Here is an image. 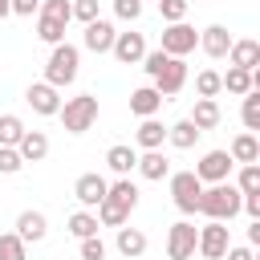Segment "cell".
<instances>
[{"instance_id": "60d3db41", "label": "cell", "mask_w": 260, "mask_h": 260, "mask_svg": "<svg viewBox=\"0 0 260 260\" xmlns=\"http://www.w3.org/2000/svg\"><path fill=\"white\" fill-rule=\"evenodd\" d=\"M223 256H228V260H256V256H252V248H228Z\"/></svg>"}, {"instance_id": "b9f144b4", "label": "cell", "mask_w": 260, "mask_h": 260, "mask_svg": "<svg viewBox=\"0 0 260 260\" xmlns=\"http://www.w3.org/2000/svg\"><path fill=\"white\" fill-rule=\"evenodd\" d=\"M248 244H260V219H252V228H248Z\"/></svg>"}, {"instance_id": "8fae6325", "label": "cell", "mask_w": 260, "mask_h": 260, "mask_svg": "<svg viewBox=\"0 0 260 260\" xmlns=\"http://www.w3.org/2000/svg\"><path fill=\"white\" fill-rule=\"evenodd\" d=\"M232 154L228 150H207L199 162H195V175H199V183H223L228 175H232Z\"/></svg>"}, {"instance_id": "7402d4cb", "label": "cell", "mask_w": 260, "mask_h": 260, "mask_svg": "<svg viewBox=\"0 0 260 260\" xmlns=\"http://www.w3.org/2000/svg\"><path fill=\"white\" fill-rule=\"evenodd\" d=\"M138 146L142 150H162V142H167V126L158 122V118H142V126H138Z\"/></svg>"}, {"instance_id": "5b68a950", "label": "cell", "mask_w": 260, "mask_h": 260, "mask_svg": "<svg viewBox=\"0 0 260 260\" xmlns=\"http://www.w3.org/2000/svg\"><path fill=\"white\" fill-rule=\"evenodd\" d=\"M57 118H61V126H65L69 134H85V130L98 122V98H93V93H77V98L61 102Z\"/></svg>"}, {"instance_id": "f35d334b", "label": "cell", "mask_w": 260, "mask_h": 260, "mask_svg": "<svg viewBox=\"0 0 260 260\" xmlns=\"http://www.w3.org/2000/svg\"><path fill=\"white\" fill-rule=\"evenodd\" d=\"M114 16L118 20H138L142 16V0H114Z\"/></svg>"}, {"instance_id": "5bb4252c", "label": "cell", "mask_w": 260, "mask_h": 260, "mask_svg": "<svg viewBox=\"0 0 260 260\" xmlns=\"http://www.w3.org/2000/svg\"><path fill=\"white\" fill-rule=\"evenodd\" d=\"M114 37H118V32H114V24L98 16V20H89V24H85V32H81V45H85L89 53H110Z\"/></svg>"}, {"instance_id": "3957f363", "label": "cell", "mask_w": 260, "mask_h": 260, "mask_svg": "<svg viewBox=\"0 0 260 260\" xmlns=\"http://www.w3.org/2000/svg\"><path fill=\"white\" fill-rule=\"evenodd\" d=\"M41 20H37V37L45 45H61L65 41V28L73 20V4L69 0H41Z\"/></svg>"}, {"instance_id": "9c48e42d", "label": "cell", "mask_w": 260, "mask_h": 260, "mask_svg": "<svg viewBox=\"0 0 260 260\" xmlns=\"http://www.w3.org/2000/svg\"><path fill=\"white\" fill-rule=\"evenodd\" d=\"M195 45H199V32H195L187 20H175V24L162 28V53H171V57H187Z\"/></svg>"}, {"instance_id": "f1b7e54d", "label": "cell", "mask_w": 260, "mask_h": 260, "mask_svg": "<svg viewBox=\"0 0 260 260\" xmlns=\"http://www.w3.org/2000/svg\"><path fill=\"white\" fill-rule=\"evenodd\" d=\"M69 232H73L77 240L98 236V215H93V211H73V215H69Z\"/></svg>"}, {"instance_id": "1f68e13d", "label": "cell", "mask_w": 260, "mask_h": 260, "mask_svg": "<svg viewBox=\"0 0 260 260\" xmlns=\"http://www.w3.org/2000/svg\"><path fill=\"white\" fill-rule=\"evenodd\" d=\"M240 114H244V126L248 130H260V89H248L244 93V110Z\"/></svg>"}, {"instance_id": "ba28073f", "label": "cell", "mask_w": 260, "mask_h": 260, "mask_svg": "<svg viewBox=\"0 0 260 260\" xmlns=\"http://www.w3.org/2000/svg\"><path fill=\"white\" fill-rule=\"evenodd\" d=\"M195 240H199L195 223H187V219L171 223V232H167V256L171 260H191L195 256Z\"/></svg>"}, {"instance_id": "9a60e30c", "label": "cell", "mask_w": 260, "mask_h": 260, "mask_svg": "<svg viewBox=\"0 0 260 260\" xmlns=\"http://www.w3.org/2000/svg\"><path fill=\"white\" fill-rule=\"evenodd\" d=\"M24 102L37 110V114H45V118H53L57 110H61V98H57V85H49V81H37V85H28V93H24Z\"/></svg>"}, {"instance_id": "e0dca14e", "label": "cell", "mask_w": 260, "mask_h": 260, "mask_svg": "<svg viewBox=\"0 0 260 260\" xmlns=\"http://www.w3.org/2000/svg\"><path fill=\"white\" fill-rule=\"evenodd\" d=\"M228 61H232L236 69H256V65H260V41H252V37H244V41H232V49H228Z\"/></svg>"}, {"instance_id": "cb8c5ba5", "label": "cell", "mask_w": 260, "mask_h": 260, "mask_svg": "<svg viewBox=\"0 0 260 260\" xmlns=\"http://www.w3.org/2000/svg\"><path fill=\"white\" fill-rule=\"evenodd\" d=\"M228 154H232V162H256V158H260V142H256V134H252V130L236 134Z\"/></svg>"}, {"instance_id": "52a82bcc", "label": "cell", "mask_w": 260, "mask_h": 260, "mask_svg": "<svg viewBox=\"0 0 260 260\" xmlns=\"http://www.w3.org/2000/svg\"><path fill=\"white\" fill-rule=\"evenodd\" d=\"M232 248V236H228V223L223 219H211L199 228V240H195V252H203L207 260H223V252Z\"/></svg>"}, {"instance_id": "484cf974", "label": "cell", "mask_w": 260, "mask_h": 260, "mask_svg": "<svg viewBox=\"0 0 260 260\" xmlns=\"http://www.w3.org/2000/svg\"><path fill=\"white\" fill-rule=\"evenodd\" d=\"M114 244H118V252H122L126 260H138V256L146 252V236H142L138 228H118V240H114Z\"/></svg>"}, {"instance_id": "8d00e7d4", "label": "cell", "mask_w": 260, "mask_h": 260, "mask_svg": "<svg viewBox=\"0 0 260 260\" xmlns=\"http://www.w3.org/2000/svg\"><path fill=\"white\" fill-rule=\"evenodd\" d=\"M81 260H106L102 236H85V240H81Z\"/></svg>"}, {"instance_id": "d6a6232c", "label": "cell", "mask_w": 260, "mask_h": 260, "mask_svg": "<svg viewBox=\"0 0 260 260\" xmlns=\"http://www.w3.org/2000/svg\"><path fill=\"white\" fill-rule=\"evenodd\" d=\"M236 187H240L244 195H256V191H260V167H256V162H244V167H240Z\"/></svg>"}, {"instance_id": "d4e9b609", "label": "cell", "mask_w": 260, "mask_h": 260, "mask_svg": "<svg viewBox=\"0 0 260 260\" xmlns=\"http://www.w3.org/2000/svg\"><path fill=\"white\" fill-rule=\"evenodd\" d=\"M134 167H138V175H142V179H167V175H171V162H167V154H162V150H146Z\"/></svg>"}, {"instance_id": "2e32d148", "label": "cell", "mask_w": 260, "mask_h": 260, "mask_svg": "<svg viewBox=\"0 0 260 260\" xmlns=\"http://www.w3.org/2000/svg\"><path fill=\"white\" fill-rule=\"evenodd\" d=\"M199 49H203L207 57H228V49H232V32H228L223 24H207V28L199 32Z\"/></svg>"}, {"instance_id": "7bdbcfd3", "label": "cell", "mask_w": 260, "mask_h": 260, "mask_svg": "<svg viewBox=\"0 0 260 260\" xmlns=\"http://www.w3.org/2000/svg\"><path fill=\"white\" fill-rule=\"evenodd\" d=\"M8 12H12V0H0V20H4Z\"/></svg>"}, {"instance_id": "4dcf8cb0", "label": "cell", "mask_w": 260, "mask_h": 260, "mask_svg": "<svg viewBox=\"0 0 260 260\" xmlns=\"http://www.w3.org/2000/svg\"><path fill=\"white\" fill-rule=\"evenodd\" d=\"M24 256H28V244L16 232H4L0 236V260H24Z\"/></svg>"}, {"instance_id": "7c38bea8", "label": "cell", "mask_w": 260, "mask_h": 260, "mask_svg": "<svg viewBox=\"0 0 260 260\" xmlns=\"http://www.w3.org/2000/svg\"><path fill=\"white\" fill-rule=\"evenodd\" d=\"M110 53H114L122 65H138L142 53H146V37H142V32H118L114 45H110Z\"/></svg>"}, {"instance_id": "d590c367", "label": "cell", "mask_w": 260, "mask_h": 260, "mask_svg": "<svg viewBox=\"0 0 260 260\" xmlns=\"http://www.w3.org/2000/svg\"><path fill=\"white\" fill-rule=\"evenodd\" d=\"M158 12H162L167 24H175V20L187 16V0H158Z\"/></svg>"}, {"instance_id": "83f0119b", "label": "cell", "mask_w": 260, "mask_h": 260, "mask_svg": "<svg viewBox=\"0 0 260 260\" xmlns=\"http://www.w3.org/2000/svg\"><path fill=\"white\" fill-rule=\"evenodd\" d=\"M106 162H110L114 175H130L134 162H138V154H134V146H110L106 150Z\"/></svg>"}, {"instance_id": "4316f807", "label": "cell", "mask_w": 260, "mask_h": 260, "mask_svg": "<svg viewBox=\"0 0 260 260\" xmlns=\"http://www.w3.org/2000/svg\"><path fill=\"white\" fill-rule=\"evenodd\" d=\"M219 89H228V93H240V98H244V93L252 89V69H236V65H232L228 73H219Z\"/></svg>"}, {"instance_id": "ffe728a7", "label": "cell", "mask_w": 260, "mask_h": 260, "mask_svg": "<svg viewBox=\"0 0 260 260\" xmlns=\"http://www.w3.org/2000/svg\"><path fill=\"white\" fill-rule=\"evenodd\" d=\"M16 236H20L24 244H28V240H32V244H37V240H45V236H49L45 215H41V211H20V215H16Z\"/></svg>"}, {"instance_id": "836d02e7", "label": "cell", "mask_w": 260, "mask_h": 260, "mask_svg": "<svg viewBox=\"0 0 260 260\" xmlns=\"http://www.w3.org/2000/svg\"><path fill=\"white\" fill-rule=\"evenodd\" d=\"M195 93H199V98H215V93H219V73H215V69H203V73L195 77Z\"/></svg>"}, {"instance_id": "7a4b0ae2", "label": "cell", "mask_w": 260, "mask_h": 260, "mask_svg": "<svg viewBox=\"0 0 260 260\" xmlns=\"http://www.w3.org/2000/svg\"><path fill=\"white\" fill-rule=\"evenodd\" d=\"M240 199H244V191L232 187L228 179H223V183H211V187L199 191V215H207V219H223V223H228V219L240 211Z\"/></svg>"}, {"instance_id": "74e56055", "label": "cell", "mask_w": 260, "mask_h": 260, "mask_svg": "<svg viewBox=\"0 0 260 260\" xmlns=\"http://www.w3.org/2000/svg\"><path fill=\"white\" fill-rule=\"evenodd\" d=\"M69 4H73V20H81V24L98 20V0H69Z\"/></svg>"}, {"instance_id": "30bf717a", "label": "cell", "mask_w": 260, "mask_h": 260, "mask_svg": "<svg viewBox=\"0 0 260 260\" xmlns=\"http://www.w3.org/2000/svg\"><path fill=\"white\" fill-rule=\"evenodd\" d=\"M150 81H154V89H158L162 98L179 93V89H183V81H187V61H183V57H171V53H167V61L158 65V73H154Z\"/></svg>"}, {"instance_id": "603a6c76", "label": "cell", "mask_w": 260, "mask_h": 260, "mask_svg": "<svg viewBox=\"0 0 260 260\" xmlns=\"http://www.w3.org/2000/svg\"><path fill=\"white\" fill-rule=\"evenodd\" d=\"M167 142H171L175 150H191V146L199 142V130H195V122H191V118H183V122L167 126Z\"/></svg>"}, {"instance_id": "e575fe53", "label": "cell", "mask_w": 260, "mask_h": 260, "mask_svg": "<svg viewBox=\"0 0 260 260\" xmlns=\"http://www.w3.org/2000/svg\"><path fill=\"white\" fill-rule=\"evenodd\" d=\"M24 167V158L16 154V146H0V175H16Z\"/></svg>"}, {"instance_id": "f546056e", "label": "cell", "mask_w": 260, "mask_h": 260, "mask_svg": "<svg viewBox=\"0 0 260 260\" xmlns=\"http://www.w3.org/2000/svg\"><path fill=\"white\" fill-rule=\"evenodd\" d=\"M24 134V122L16 114H0V146H16Z\"/></svg>"}, {"instance_id": "d6986e66", "label": "cell", "mask_w": 260, "mask_h": 260, "mask_svg": "<svg viewBox=\"0 0 260 260\" xmlns=\"http://www.w3.org/2000/svg\"><path fill=\"white\" fill-rule=\"evenodd\" d=\"M16 154H20L24 162H41V158L49 154V138H45L41 130H24L20 142H16Z\"/></svg>"}, {"instance_id": "ac0fdd59", "label": "cell", "mask_w": 260, "mask_h": 260, "mask_svg": "<svg viewBox=\"0 0 260 260\" xmlns=\"http://www.w3.org/2000/svg\"><path fill=\"white\" fill-rule=\"evenodd\" d=\"M158 110H162V93H158L154 85H142V89L130 93V114H138V118H154Z\"/></svg>"}, {"instance_id": "277c9868", "label": "cell", "mask_w": 260, "mask_h": 260, "mask_svg": "<svg viewBox=\"0 0 260 260\" xmlns=\"http://www.w3.org/2000/svg\"><path fill=\"white\" fill-rule=\"evenodd\" d=\"M77 65H81V49L69 45V41H61V45H53V53L45 61V81L61 89V85H69L77 77Z\"/></svg>"}, {"instance_id": "ab89813d", "label": "cell", "mask_w": 260, "mask_h": 260, "mask_svg": "<svg viewBox=\"0 0 260 260\" xmlns=\"http://www.w3.org/2000/svg\"><path fill=\"white\" fill-rule=\"evenodd\" d=\"M37 8H41V0H12V12L16 16H32Z\"/></svg>"}, {"instance_id": "8992f818", "label": "cell", "mask_w": 260, "mask_h": 260, "mask_svg": "<svg viewBox=\"0 0 260 260\" xmlns=\"http://www.w3.org/2000/svg\"><path fill=\"white\" fill-rule=\"evenodd\" d=\"M199 191H203V183H199L195 171H175L171 175V199H175V207L183 215H195L199 211Z\"/></svg>"}, {"instance_id": "44dd1931", "label": "cell", "mask_w": 260, "mask_h": 260, "mask_svg": "<svg viewBox=\"0 0 260 260\" xmlns=\"http://www.w3.org/2000/svg\"><path fill=\"white\" fill-rule=\"evenodd\" d=\"M219 118H223V114H219V102H215V98H199L195 110H191V122H195L199 134H203V130H215Z\"/></svg>"}, {"instance_id": "4fadbf2b", "label": "cell", "mask_w": 260, "mask_h": 260, "mask_svg": "<svg viewBox=\"0 0 260 260\" xmlns=\"http://www.w3.org/2000/svg\"><path fill=\"white\" fill-rule=\"evenodd\" d=\"M106 187H110V183H106L98 171H85V175L73 183V195H77V203H81V207H98V203L106 199Z\"/></svg>"}, {"instance_id": "6da1fadb", "label": "cell", "mask_w": 260, "mask_h": 260, "mask_svg": "<svg viewBox=\"0 0 260 260\" xmlns=\"http://www.w3.org/2000/svg\"><path fill=\"white\" fill-rule=\"evenodd\" d=\"M134 207H138V187L130 183V175H118V183H110V187H106V199L98 203V223L122 228Z\"/></svg>"}]
</instances>
